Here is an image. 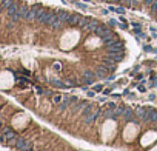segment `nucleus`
I'll return each instance as SVG.
<instances>
[{
    "label": "nucleus",
    "instance_id": "obj_1",
    "mask_svg": "<svg viewBox=\"0 0 157 151\" xmlns=\"http://www.w3.org/2000/svg\"><path fill=\"white\" fill-rule=\"evenodd\" d=\"M77 42H79V32L71 29V31L65 32V35L62 37V42H60V46L62 49H71Z\"/></svg>",
    "mask_w": 157,
    "mask_h": 151
},
{
    "label": "nucleus",
    "instance_id": "obj_2",
    "mask_svg": "<svg viewBox=\"0 0 157 151\" xmlns=\"http://www.w3.org/2000/svg\"><path fill=\"white\" fill-rule=\"evenodd\" d=\"M103 131H105V136H103V139H105V140H111V139L114 137L116 123H114L113 120H109V119H108V122L105 123V127H103Z\"/></svg>",
    "mask_w": 157,
    "mask_h": 151
},
{
    "label": "nucleus",
    "instance_id": "obj_3",
    "mask_svg": "<svg viewBox=\"0 0 157 151\" xmlns=\"http://www.w3.org/2000/svg\"><path fill=\"white\" fill-rule=\"evenodd\" d=\"M137 131H139V127H137V125H134V123H129V125L125 128V134H123L125 140L131 142V140L137 136Z\"/></svg>",
    "mask_w": 157,
    "mask_h": 151
},
{
    "label": "nucleus",
    "instance_id": "obj_4",
    "mask_svg": "<svg viewBox=\"0 0 157 151\" xmlns=\"http://www.w3.org/2000/svg\"><path fill=\"white\" fill-rule=\"evenodd\" d=\"M114 111H116V105L113 102H109V103L105 105L103 113H105V117L106 119H114Z\"/></svg>",
    "mask_w": 157,
    "mask_h": 151
},
{
    "label": "nucleus",
    "instance_id": "obj_5",
    "mask_svg": "<svg viewBox=\"0 0 157 151\" xmlns=\"http://www.w3.org/2000/svg\"><path fill=\"white\" fill-rule=\"evenodd\" d=\"M156 137H157V133H156V131H148L146 134L142 137V145H143V147L150 145L153 140H156Z\"/></svg>",
    "mask_w": 157,
    "mask_h": 151
},
{
    "label": "nucleus",
    "instance_id": "obj_6",
    "mask_svg": "<svg viewBox=\"0 0 157 151\" xmlns=\"http://www.w3.org/2000/svg\"><path fill=\"white\" fill-rule=\"evenodd\" d=\"M108 49L109 51H116V52H122L123 51V43L120 40H113L111 43H108Z\"/></svg>",
    "mask_w": 157,
    "mask_h": 151
},
{
    "label": "nucleus",
    "instance_id": "obj_7",
    "mask_svg": "<svg viewBox=\"0 0 157 151\" xmlns=\"http://www.w3.org/2000/svg\"><path fill=\"white\" fill-rule=\"evenodd\" d=\"M100 114H102V111L100 110H97V111H94V113H89V114H86L85 116V122L88 123V125H91L94 120H97L99 117H100Z\"/></svg>",
    "mask_w": 157,
    "mask_h": 151
},
{
    "label": "nucleus",
    "instance_id": "obj_8",
    "mask_svg": "<svg viewBox=\"0 0 157 151\" xmlns=\"http://www.w3.org/2000/svg\"><path fill=\"white\" fill-rule=\"evenodd\" d=\"M103 66L109 69V73H114V71H116V66H117V62H116V60H113L111 57L103 59Z\"/></svg>",
    "mask_w": 157,
    "mask_h": 151
},
{
    "label": "nucleus",
    "instance_id": "obj_9",
    "mask_svg": "<svg viewBox=\"0 0 157 151\" xmlns=\"http://www.w3.org/2000/svg\"><path fill=\"white\" fill-rule=\"evenodd\" d=\"M83 17L80 14H69V19H68V25H80Z\"/></svg>",
    "mask_w": 157,
    "mask_h": 151
},
{
    "label": "nucleus",
    "instance_id": "obj_10",
    "mask_svg": "<svg viewBox=\"0 0 157 151\" xmlns=\"http://www.w3.org/2000/svg\"><path fill=\"white\" fill-rule=\"evenodd\" d=\"M108 73H109V69L105 68V66H102V68H99V69L96 71V77H97V79H105V77L108 76Z\"/></svg>",
    "mask_w": 157,
    "mask_h": 151
},
{
    "label": "nucleus",
    "instance_id": "obj_11",
    "mask_svg": "<svg viewBox=\"0 0 157 151\" xmlns=\"http://www.w3.org/2000/svg\"><path fill=\"white\" fill-rule=\"evenodd\" d=\"M100 42H103L100 37H99V39H97V37H94V39H89V40L86 42V48H88V49H92V48H96V45H99Z\"/></svg>",
    "mask_w": 157,
    "mask_h": 151
},
{
    "label": "nucleus",
    "instance_id": "obj_12",
    "mask_svg": "<svg viewBox=\"0 0 157 151\" xmlns=\"http://www.w3.org/2000/svg\"><path fill=\"white\" fill-rule=\"evenodd\" d=\"M3 136L6 137V140H11V139H14L17 134H15V131H14V130H11V128H5Z\"/></svg>",
    "mask_w": 157,
    "mask_h": 151
},
{
    "label": "nucleus",
    "instance_id": "obj_13",
    "mask_svg": "<svg viewBox=\"0 0 157 151\" xmlns=\"http://www.w3.org/2000/svg\"><path fill=\"white\" fill-rule=\"evenodd\" d=\"M133 114H134L133 108H125V110H123V114H122V117H123L125 120H131V119H133Z\"/></svg>",
    "mask_w": 157,
    "mask_h": 151
},
{
    "label": "nucleus",
    "instance_id": "obj_14",
    "mask_svg": "<svg viewBox=\"0 0 157 151\" xmlns=\"http://www.w3.org/2000/svg\"><path fill=\"white\" fill-rule=\"evenodd\" d=\"M28 12H29V8H28V6H20V8H18V15H20V19H26V17H28Z\"/></svg>",
    "mask_w": 157,
    "mask_h": 151
},
{
    "label": "nucleus",
    "instance_id": "obj_15",
    "mask_svg": "<svg viewBox=\"0 0 157 151\" xmlns=\"http://www.w3.org/2000/svg\"><path fill=\"white\" fill-rule=\"evenodd\" d=\"M18 8H20V6H18V5H17L15 2H14V3H12L11 6H9V8H8V14H9V15H11V17H12V15H15V14L18 12Z\"/></svg>",
    "mask_w": 157,
    "mask_h": 151
},
{
    "label": "nucleus",
    "instance_id": "obj_16",
    "mask_svg": "<svg viewBox=\"0 0 157 151\" xmlns=\"http://www.w3.org/2000/svg\"><path fill=\"white\" fill-rule=\"evenodd\" d=\"M109 57L116 60V62H120L122 60V52H116V51H109Z\"/></svg>",
    "mask_w": 157,
    "mask_h": 151
},
{
    "label": "nucleus",
    "instance_id": "obj_17",
    "mask_svg": "<svg viewBox=\"0 0 157 151\" xmlns=\"http://www.w3.org/2000/svg\"><path fill=\"white\" fill-rule=\"evenodd\" d=\"M148 122H157V110H151V114H150V120Z\"/></svg>",
    "mask_w": 157,
    "mask_h": 151
},
{
    "label": "nucleus",
    "instance_id": "obj_18",
    "mask_svg": "<svg viewBox=\"0 0 157 151\" xmlns=\"http://www.w3.org/2000/svg\"><path fill=\"white\" fill-rule=\"evenodd\" d=\"M0 3H2V6L5 8V9H8V8L14 3V0H0Z\"/></svg>",
    "mask_w": 157,
    "mask_h": 151
},
{
    "label": "nucleus",
    "instance_id": "obj_19",
    "mask_svg": "<svg viewBox=\"0 0 157 151\" xmlns=\"http://www.w3.org/2000/svg\"><path fill=\"white\" fill-rule=\"evenodd\" d=\"M62 99H63V96H57V94H55V96L52 97V100H54L55 103H60V102H62Z\"/></svg>",
    "mask_w": 157,
    "mask_h": 151
},
{
    "label": "nucleus",
    "instance_id": "obj_20",
    "mask_svg": "<svg viewBox=\"0 0 157 151\" xmlns=\"http://www.w3.org/2000/svg\"><path fill=\"white\" fill-rule=\"evenodd\" d=\"M139 91H146V88H145V85H139Z\"/></svg>",
    "mask_w": 157,
    "mask_h": 151
},
{
    "label": "nucleus",
    "instance_id": "obj_21",
    "mask_svg": "<svg viewBox=\"0 0 157 151\" xmlns=\"http://www.w3.org/2000/svg\"><path fill=\"white\" fill-rule=\"evenodd\" d=\"M102 90H103V88H102L100 85H97V86H94V91H102Z\"/></svg>",
    "mask_w": 157,
    "mask_h": 151
},
{
    "label": "nucleus",
    "instance_id": "obj_22",
    "mask_svg": "<svg viewBox=\"0 0 157 151\" xmlns=\"http://www.w3.org/2000/svg\"><path fill=\"white\" fill-rule=\"evenodd\" d=\"M111 90H113V88H106V90H103V94H109Z\"/></svg>",
    "mask_w": 157,
    "mask_h": 151
},
{
    "label": "nucleus",
    "instance_id": "obj_23",
    "mask_svg": "<svg viewBox=\"0 0 157 151\" xmlns=\"http://www.w3.org/2000/svg\"><path fill=\"white\" fill-rule=\"evenodd\" d=\"M60 68H62L60 63H54V69H60Z\"/></svg>",
    "mask_w": 157,
    "mask_h": 151
},
{
    "label": "nucleus",
    "instance_id": "obj_24",
    "mask_svg": "<svg viewBox=\"0 0 157 151\" xmlns=\"http://www.w3.org/2000/svg\"><path fill=\"white\" fill-rule=\"evenodd\" d=\"M106 2H109V3H114V2H119V0H106Z\"/></svg>",
    "mask_w": 157,
    "mask_h": 151
},
{
    "label": "nucleus",
    "instance_id": "obj_25",
    "mask_svg": "<svg viewBox=\"0 0 157 151\" xmlns=\"http://www.w3.org/2000/svg\"><path fill=\"white\" fill-rule=\"evenodd\" d=\"M151 151H157V147H156V148H154V150H151Z\"/></svg>",
    "mask_w": 157,
    "mask_h": 151
},
{
    "label": "nucleus",
    "instance_id": "obj_26",
    "mask_svg": "<svg viewBox=\"0 0 157 151\" xmlns=\"http://www.w3.org/2000/svg\"><path fill=\"white\" fill-rule=\"evenodd\" d=\"M0 128H2V122H0Z\"/></svg>",
    "mask_w": 157,
    "mask_h": 151
}]
</instances>
